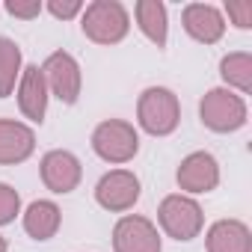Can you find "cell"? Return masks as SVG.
Returning a JSON list of instances; mask_svg holds the SVG:
<instances>
[{
    "label": "cell",
    "mask_w": 252,
    "mask_h": 252,
    "mask_svg": "<svg viewBox=\"0 0 252 252\" xmlns=\"http://www.w3.org/2000/svg\"><path fill=\"white\" fill-rule=\"evenodd\" d=\"M92 152L107 163H128L140 152V137L131 122L107 119L92 131Z\"/></svg>",
    "instance_id": "cell-4"
},
{
    "label": "cell",
    "mask_w": 252,
    "mask_h": 252,
    "mask_svg": "<svg viewBox=\"0 0 252 252\" xmlns=\"http://www.w3.org/2000/svg\"><path fill=\"white\" fill-rule=\"evenodd\" d=\"M36 149V134L30 125L15 119H0V166L24 163Z\"/></svg>",
    "instance_id": "cell-12"
},
{
    "label": "cell",
    "mask_w": 252,
    "mask_h": 252,
    "mask_svg": "<svg viewBox=\"0 0 252 252\" xmlns=\"http://www.w3.org/2000/svg\"><path fill=\"white\" fill-rule=\"evenodd\" d=\"M83 36L95 45H116L128 36L131 30V15L119 0H95L83 9L80 18Z\"/></svg>",
    "instance_id": "cell-2"
},
{
    "label": "cell",
    "mask_w": 252,
    "mask_h": 252,
    "mask_svg": "<svg viewBox=\"0 0 252 252\" xmlns=\"http://www.w3.org/2000/svg\"><path fill=\"white\" fill-rule=\"evenodd\" d=\"M21 77V48L0 36V98H6L15 92V83Z\"/></svg>",
    "instance_id": "cell-18"
},
{
    "label": "cell",
    "mask_w": 252,
    "mask_h": 252,
    "mask_svg": "<svg viewBox=\"0 0 252 252\" xmlns=\"http://www.w3.org/2000/svg\"><path fill=\"white\" fill-rule=\"evenodd\" d=\"M18 211H21V196H18V190L0 181V225H9Z\"/></svg>",
    "instance_id": "cell-19"
},
{
    "label": "cell",
    "mask_w": 252,
    "mask_h": 252,
    "mask_svg": "<svg viewBox=\"0 0 252 252\" xmlns=\"http://www.w3.org/2000/svg\"><path fill=\"white\" fill-rule=\"evenodd\" d=\"M0 252H6V240L3 237H0Z\"/></svg>",
    "instance_id": "cell-23"
},
{
    "label": "cell",
    "mask_w": 252,
    "mask_h": 252,
    "mask_svg": "<svg viewBox=\"0 0 252 252\" xmlns=\"http://www.w3.org/2000/svg\"><path fill=\"white\" fill-rule=\"evenodd\" d=\"M181 24H184L187 36L202 42V45H214L225 33L222 12L217 6H211V3H187L184 12H181Z\"/></svg>",
    "instance_id": "cell-11"
},
{
    "label": "cell",
    "mask_w": 252,
    "mask_h": 252,
    "mask_svg": "<svg viewBox=\"0 0 252 252\" xmlns=\"http://www.w3.org/2000/svg\"><path fill=\"white\" fill-rule=\"evenodd\" d=\"M113 249L116 252H160L158 225L140 214L122 217L113 228Z\"/></svg>",
    "instance_id": "cell-8"
},
{
    "label": "cell",
    "mask_w": 252,
    "mask_h": 252,
    "mask_svg": "<svg viewBox=\"0 0 252 252\" xmlns=\"http://www.w3.org/2000/svg\"><path fill=\"white\" fill-rule=\"evenodd\" d=\"M208 252H252L249 225L240 220H217L205 237Z\"/></svg>",
    "instance_id": "cell-14"
},
{
    "label": "cell",
    "mask_w": 252,
    "mask_h": 252,
    "mask_svg": "<svg viewBox=\"0 0 252 252\" xmlns=\"http://www.w3.org/2000/svg\"><path fill=\"white\" fill-rule=\"evenodd\" d=\"M158 220H160V228L172 240H193V237H199V231L205 225V214H202L199 202L190 196H181V193H172L160 202Z\"/></svg>",
    "instance_id": "cell-5"
},
{
    "label": "cell",
    "mask_w": 252,
    "mask_h": 252,
    "mask_svg": "<svg viewBox=\"0 0 252 252\" xmlns=\"http://www.w3.org/2000/svg\"><path fill=\"white\" fill-rule=\"evenodd\" d=\"M137 122L152 137H169L181 122L178 95L166 86H149L137 101Z\"/></svg>",
    "instance_id": "cell-1"
},
{
    "label": "cell",
    "mask_w": 252,
    "mask_h": 252,
    "mask_svg": "<svg viewBox=\"0 0 252 252\" xmlns=\"http://www.w3.org/2000/svg\"><path fill=\"white\" fill-rule=\"evenodd\" d=\"M42 0H6V12L12 18H24V21H33L42 15Z\"/></svg>",
    "instance_id": "cell-21"
},
{
    "label": "cell",
    "mask_w": 252,
    "mask_h": 252,
    "mask_svg": "<svg viewBox=\"0 0 252 252\" xmlns=\"http://www.w3.org/2000/svg\"><path fill=\"white\" fill-rule=\"evenodd\" d=\"M220 74L228 83V89L237 92H249L252 89V54L246 51H234L228 57H222L220 63Z\"/></svg>",
    "instance_id": "cell-17"
},
{
    "label": "cell",
    "mask_w": 252,
    "mask_h": 252,
    "mask_svg": "<svg viewBox=\"0 0 252 252\" xmlns=\"http://www.w3.org/2000/svg\"><path fill=\"white\" fill-rule=\"evenodd\" d=\"M48 12L54 18L68 21V18H74V15L83 12V3H80V0H48Z\"/></svg>",
    "instance_id": "cell-22"
},
{
    "label": "cell",
    "mask_w": 252,
    "mask_h": 252,
    "mask_svg": "<svg viewBox=\"0 0 252 252\" xmlns=\"http://www.w3.org/2000/svg\"><path fill=\"white\" fill-rule=\"evenodd\" d=\"M39 169H42V181H45V187H48L51 193H60V196L77 190V184H80V178H83V166H80V160H77L71 152H63V149L48 152V155L42 158Z\"/></svg>",
    "instance_id": "cell-9"
},
{
    "label": "cell",
    "mask_w": 252,
    "mask_h": 252,
    "mask_svg": "<svg viewBox=\"0 0 252 252\" xmlns=\"http://www.w3.org/2000/svg\"><path fill=\"white\" fill-rule=\"evenodd\" d=\"M175 181L187 193H211L220 184V163L211 152H193L181 160Z\"/></svg>",
    "instance_id": "cell-10"
},
{
    "label": "cell",
    "mask_w": 252,
    "mask_h": 252,
    "mask_svg": "<svg viewBox=\"0 0 252 252\" xmlns=\"http://www.w3.org/2000/svg\"><path fill=\"white\" fill-rule=\"evenodd\" d=\"M48 83L39 65H27L21 68V80H18V107L30 122H45L48 113Z\"/></svg>",
    "instance_id": "cell-13"
},
{
    "label": "cell",
    "mask_w": 252,
    "mask_h": 252,
    "mask_svg": "<svg viewBox=\"0 0 252 252\" xmlns=\"http://www.w3.org/2000/svg\"><path fill=\"white\" fill-rule=\"evenodd\" d=\"M140 199V178L131 169H113L95 184V202L110 214L131 211Z\"/></svg>",
    "instance_id": "cell-6"
},
{
    "label": "cell",
    "mask_w": 252,
    "mask_h": 252,
    "mask_svg": "<svg viewBox=\"0 0 252 252\" xmlns=\"http://www.w3.org/2000/svg\"><path fill=\"white\" fill-rule=\"evenodd\" d=\"M42 74H45V83H48V92L57 95L63 104H74L80 98V86H83V77H80V65L71 54L65 51H54L42 65Z\"/></svg>",
    "instance_id": "cell-7"
},
{
    "label": "cell",
    "mask_w": 252,
    "mask_h": 252,
    "mask_svg": "<svg viewBox=\"0 0 252 252\" xmlns=\"http://www.w3.org/2000/svg\"><path fill=\"white\" fill-rule=\"evenodd\" d=\"M199 116H202V125L214 134H231V131H240L246 125V101L220 86V89H211L202 104H199Z\"/></svg>",
    "instance_id": "cell-3"
},
{
    "label": "cell",
    "mask_w": 252,
    "mask_h": 252,
    "mask_svg": "<svg viewBox=\"0 0 252 252\" xmlns=\"http://www.w3.org/2000/svg\"><path fill=\"white\" fill-rule=\"evenodd\" d=\"M225 12L234 21V27L240 30L252 27V0H225Z\"/></svg>",
    "instance_id": "cell-20"
},
{
    "label": "cell",
    "mask_w": 252,
    "mask_h": 252,
    "mask_svg": "<svg viewBox=\"0 0 252 252\" xmlns=\"http://www.w3.org/2000/svg\"><path fill=\"white\" fill-rule=\"evenodd\" d=\"M134 15H137V27L143 30V36L149 42H155L158 48H163L166 45V30H169L166 6L160 0H140L134 6Z\"/></svg>",
    "instance_id": "cell-16"
},
{
    "label": "cell",
    "mask_w": 252,
    "mask_h": 252,
    "mask_svg": "<svg viewBox=\"0 0 252 252\" xmlns=\"http://www.w3.org/2000/svg\"><path fill=\"white\" fill-rule=\"evenodd\" d=\"M60 222H63V214H60V208L51 199L33 202L27 208V214H24V231L33 240H51L60 231Z\"/></svg>",
    "instance_id": "cell-15"
}]
</instances>
